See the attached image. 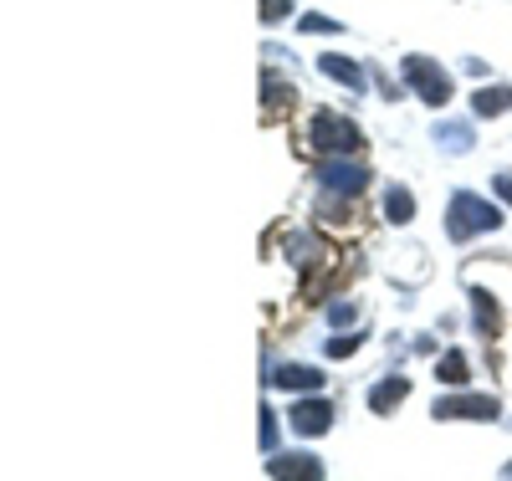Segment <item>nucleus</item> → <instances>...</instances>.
Segmentation results:
<instances>
[{
  "mask_svg": "<svg viewBox=\"0 0 512 481\" xmlns=\"http://www.w3.org/2000/svg\"><path fill=\"white\" fill-rule=\"evenodd\" d=\"M405 395H410V379L390 374V379H379V384H374L369 410H374V415H390V410H400V405H405Z\"/></svg>",
  "mask_w": 512,
  "mask_h": 481,
  "instance_id": "nucleus-9",
  "label": "nucleus"
},
{
  "mask_svg": "<svg viewBox=\"0 0 512 481\" xmlns=\"http://www.w3.org/2000/svg\"><path fill=\"white\" fill-rule=\"evenodd\" d=\"M272 384L277 389H292V395H303V389L313 395V389H323V374L318 369H303V364H277L272 369Z\"/></svg>",
  "mask_w": 512,
  "mask_h": 481,
  "instance_id": "nucleus-10",
  "label": "nucleus"
},
{
  "mask_svg": "<svg viewBox=\"0 0 512 481\" xmlns=\"http://www.w3.org/2000/svg\"><path fill=\"white\" fill-rule=\"evenodd\" d=\"M267 476H323V461L318 456H272Z\"/></svg>",
  "mask_w": 512,
  "mask_h": 481,
  "instance_id": "nucleus-15",
  "label": "nucleus"
},
{
  "mask_svg": "<svg viewBox=\"0 0 512 481\" xmlns=\"http://www.w3.org/2000/svg\"><path fill=\"white\" fill-rule=\"evenodd\" d=\"M262 451H277V415L262 405Z\"/></svg>",
  "mask_w": 512,
  "mask_h": 481,
  "instance_id": "nucleus-22",
  "label": "nucleus"
},
{
  "mask_svg": "<svg viewBox=\"0 0 512 481\" xmlns=\"http://www.w3.org/2000/svg\"><path fill=\"white\" fill-rule=\"evenodd\" d=\"M405 82L415 87V93L431 103V108H441V103H451V77L436 67V62H425V57H405Z\"/></svg>",
  "mask_w": 512,
  "mask_h": 481,
  "instance_id": "nucleus-3",
  "label": "nucleus"
},
{
  "mask_svg": "<svg viewBox=\"0 0 512 481\" xmlns=\"http://www.w3.org/2000/svg\"><path fill=\"white\" fill-rule=\"evenodd\" d=\"M292 430L303 435V441H308V435H328L333 430V405L328 400H303L292 410Z\"/></svg>",
  "mask_w": 512,
  "mask_h": 481,
  "instance_id": "nucleus-6",
  "label": "nucleus"
},
{
  "mask_svg": "<svg viewBox=\"0 0 512 481\" xmlns=\"http://www.w3.org/2000/svg\"><path fill=\"white\" fill-rule=\"evenodd\" d=\"M318 180H323V190H333V195H359L369 174H364V164H349V154H338V159L318 164Z\"/></svg>",
  "mask_w": 512,
  "mask_h": 481,
  "instance_id": "nucleus-4",
  "label": "nucleus"
},
{
  "mask_svg": "<svg viewBox=\"0 0 512 481\" xmlns=\"http://www.w3.org/2000/svg\"><path fill=\"white\" fill-rule=\"evenodd\" d=\"M303 31H318V36H333V31H344V21H333V16H318V11H308L303 21H297Z\"/></svg>",
  "mask_w": 512,
  "mask_h": 481,
  "instance_id": "nucleus-19",
  "label": "nucleus"
},
{
  "mask_svg": "<svg viewBox=\"0 0 512 481\" xmlns=\"http://www.w3.org/2000/svg\"><path fill=\"white\" fill-rule=\"evenodd\" d=\"M318 67L333 77V82H344L349 87V93H364V67L354 62V57H338V52H323L318 57Z\"/></svg>",
  "mask_w": 512,
  "mask_h": 481,
  "instance_id": "nucleus-11",
  "label": "nucleus"
},
{
  "mask_svg": "<svg viewBox=\"0 0 512 481\" xmlns=\"http://www.w3.org/2000/svg\"><path fill=\"white\" fill-rule=\"evenodd\" d=\"M502 471H507V476H512V461H507V466H502Z\"/></svg>",
  "mask_w": 512,
  "mask_h": 481,
  "instance_id": "nucleus-24",
  "label": "nucleus"
},
{
  "mask_svg": "<svg viewBox=\"0 0 512 481\" xmlns=\"http://www.w3.org/2000/svg\"><path fill=\"white\" fill-rule=\"evenodd\" d=\"M472 308H477V333H482V338H497V328H502L497 297H492L487 287H472Z\"/></svg>",
  "mask_w": 512,
  "mask_h": 481,
  "instance_id": "nucleus-12",
  "label": "nucleus"
},
{
  "mask_svg": "<svg viewBox=\"0 0 512 481\" xmlns=\"http://www.w3.org/2000/svg\"><path fill=\"white\" fill-rule=\"evenodd\" d=\"M436 379L441 384H466V354H446L441 369H436Z\"/></svg>",
  "mask_w": 512,
  "mask_h": 481,
  "instance_id": "nucleus-18",
  "label": "nucleus"
},
{
  "mask_svg": "<svg viewBox=\"0 0 512 481\" xmlns=\"http://www.w3.org/2000/svg\"><path fill=\"white\" fill-rule=\"evenodd\" d=\"M436 139H441L446 154H461L466 144H472V123H441V128H436Z\"/></svg>",
  "mask_w": 512,
  "mask_h": 481,
  "instance_id": "nucleus-16",
  "label": "nucleus"
},
{
  "mask_svg": "<svg viewBox=\"0 0 512 481\" xmlns=\"http://www.w3.org/2000/svg\"><path fill=\"white\" fill-rule=\"evenodd\" d=\"M492 190H497V200H502V205H512V174H497Z\"/></svg>",
  "mask_w": 512,
  "mask_h": 481,
  "instance_id": "nucleus-23",
  "label": "nucleus"
},
{
  "mask_svg": "<svg viewBox=\"0 0 512 481\" xmlns=\"http://www.w3.org/2000/svg\"><path fill=\"white\" fill-rule=\"evenodd\" d=\"M384 215H390V226H410L415 221V195L405 185H390L384 190Z\"/></svg>",
  "mask_w": 512,
  "mask_h": 481,
  "instance_id": "nucleus-13",
  "label": "nucleus"
},
{
  "mask_svg": "<svg viewBox=\"0 0 512 481\" xmlns=\"http://www.w3.org/2000/svg\"><path fill=\"white\" fill-rule=\"evenodd\" d=\"M497 226H502L497 205L466 195V190L451 195V205H446V231H451V241H472V236H487V231H497Z\"/></svg>",
  "mask_w": 512,
  "mask_h": 481,
  "instance_id": "nucleus-1",
  "label": "nucleus"
},
{
  "mask_svg": "<svg viewBox=\"0 0 512 481\" xmlns=\"http://www.w3.org/2000/svg\"><path fill=\"white\" fill-rule=\"evenodd\" d=\"M282 246H287V261H292V267H328L323 241H318V236H308V231H292Z\"/></svg>",
  "mask_w": 512,
  "mask_h": 481,
  "instance_id": "nucleus-8",
  "label": "nucleus"
},
{
  "mask_svg": "<svg viewBox=\"0 0 512 481\" xmlns=\"http://www.w3.org/2000/svg\"><path fill=\"white\" fill-rule=\"evenodd\" d=\"M292 103H297V93L282 82V77H272V72H262V118L267 123H277L282 113H292Z\"/></svg>",
  "mask_w": 512,
  "mask_h": 481,
  "instance_id": "nucleus-7",
  "label": "nucleus"
},
{
  "mask_svg": "<svg viewBox=\"0 0 512 481\" xmlns=\"http://www.w3.org/2000/svg\"><path fill=\"white\" fill-rule=\"evenodd\" d=\"M359 343H364V333H333V338H328V359H349V354H359Z\"/></svg>",
  "mask_w": 512,
  "mask_h": 481,
  "instance_id": "nucleus-17",
  "label": "nucleus"
},
{
  "mask_svg": "<svg viewBox=\"0 0 512 481\" xmlns=\"http://www.w3.org/2000/svg\"><path fill=\"white\" fill-rule=\"evenodd\" d=\"M328 318H333L338 328H344V323H354V318H359V308H354V302H349V297H338V302H333V308H328Z\"/></svg>",
  "mask_w": 512,
  "mask_h": 481,
  "instance_id": "nucleus-21",
  "label": "nucleus"
},
{
  "mask_svg": "<svg viewBox=\"0 0 512 481\" xmlns=\"http://www.w3.org/2000/svg\"><path fill=\"white\" fill-rule=\"evenodd\" d=\"M497 400L492 395H451L436 405V420H497Z\"/></svg>",
  "mask_w": 512,
  "mask_h": 481,
  "instance_id": "nucleus-5",
  "label": "nucleus"
},
{
  "mask_svg": "<svg viewBox=\"0 0 512 481\" xmlns=\"http://www.w3.org/2000/svg\"><path fill=\"white\" fill-rule=\"evenodd\" d=\"M313 144L328 149V154H354L364 144V134L349 118H338V113H313Z\"/></svg>",
  "mask_w": 512,
  "mask_h": 481,
  "instance_id": "nucleus-2",
  "label": "nucleus"
},
{
  "mask_svg": "<svg viewBox=\"0 0 512 481\" xmlns=\"http://www.w3.org/2000/svg\"><path fill=\"white\" fill-rule=\"evenodd\" d=\"M256 11H262V21H267V26H277V21H287V16H292V0H262Z\"/></svg>",
  "mask_w": 512,
  "mask_h": 481,
  "instance_id": "nucleus-20",
  "label": "nucleus"
},
{
  "mask_svg": "<svg viewBox=\"0 0 512 481\" xmlns=\"http://www.w3.org/2000/svg\"><path fill=\"white\" fill-rule=\"evenodd\" d=\"M512 108V87H482V93H472V113L477 118H497Z\"/></svg>",
  "mask_w": 512,
  "mask_h": 481,
  "instance_id": "nucleus-14",
  "label": "nucleus"
}]
</instances>
